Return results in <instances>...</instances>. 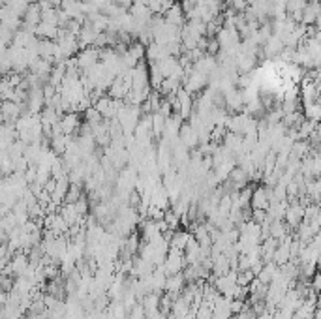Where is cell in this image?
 I'll list each match as a JSON object with an SVG mask.
<instances>
[{
  "mask_svg": "<svg viewBox=\"0 0 321 319\" xmlns=\"http://www.w3.org/2000/svg\"><path fill=\"white\" fill-rule=\"evenodd\" d=\"M270 201H273V191L267 184L257 186L254 188V193H252V203L250 207L254 210H269Z\"/></svg>",
  "mask_w": 321,
  "mask_h": 319,
  "instance_id": "6da1fadb",
  "label": "cell"
},
{
  "mask_svg": "<svg viewBox=\"0 0 321 319\" xmlns=\"http://www.w3.org/2000/svg\"><path fill=\"white\" fill-rule=\"evenodd\" d=\"M182 87L186 88L190 94H199L209 87V77L205 76V73H201V71L193 70L192 73H188L186 76V79H184V83H182Z\"/></svg>",
  "mask_w": 321,
  "mask_h": 319,
  "instance_id": "7a4b0ae2",
  "label": "cell"
},
{
  "mask_svg": "<svg viewBox=\"0 0 321 319\" xmlns=\"http://www.w3.org/2000/svg\"><path fill=\"white\" fill-rule=\"evenodd\" d=\"M77 58V64H79V70L87 71L90 70L92 66L100 62V49L98 47H87V49H81V51L76 55Z\"/></svg>",
  "mask_w": 321,
  "mask_h": 319,
  "instance_id": "3957f363",
  "label": "cell"
},
{
  "mask_svg": "<svg viewBox=\"0 0 321 319\" xmlns=\"http://www.w3.org/2000/svg\"><path fill=\"white\" fill-rule=\"evenodd\" d=\"M60 124H62V130H64L66 135H79L81 132L83 124H85V118H81V113H76V111H71V113H66L62 118H60Z\"/></svg>",
  "mask_w": 321,
  "mask_h": 319,
  "instance_id": "277c9868",
  "label": "cell"
},
{
  "mask_svg": "<svg viewBox=\"0 0 321 319\" xmlns=\"http://www.w3.org/2000/svg\"><path fill=\"white\" fill-rule=\"evenodd\" d=\"M304 214H306V205L299 203V201H291L286 212V224L291 229H299L301 224L304 222Z\"/></svg>",
  "mask_w": 321,
  "mask_h": 319,
  "instance_id": "5b68a950",
  "label": "cell"
},
{
  "mask_svg": "<svg viewBox=\"0 0 321 319\" xmlns=\"http://www.w3.org/2000/svg\"><path fill=\"white\" fill-rule=\"evenodd\" d=\"M179 139H181L182 145H186L190 151H195V149L201 145V141H199V135H197V132H195V128H193L188 120L182 122Z\"/></svg>",
  "mask_w": 321,
  "mask_h": 319,
  "instance_id": "8992f818",
  "label": "cell"
},
{
  "mask_svg": "<svg viewBox=\"0 0 321 319\" xmlns=\"http://www.w3.org/2000/svg\"><path fill=\"white\" fill-rule=\"evenodd\" d=\"M186 285H188V282H186V276H184V273L171 274V276H167L165 293H169V295H173L177 299V297L182 295V291H184V287H186Z\"/></svg>",
  "mask_w": 321,
  "mask_h": 319,
  "instance_id": "52a82bcc",
  "label": "cell"
},
{
  "mask_svg": "<svg viewBox=\"0 0 321 319\" xmlns=\"http://www.w3.org/2000/svg\"><path fill=\"white\" fill-rule=\"evenodd\" d=\"M160 302H162V295H158V293H149L141 299V306L145 310L146 317L151 319L156 313H160Z\"/></svg>",
  "mask_w": 321,
  "mask_h": 319,
  "instance_id": "ba28073f",
  "label": "cell"
},
{
  "mask_svg": "<svg viewBox=\"0 0 321 319\" xmlns=\"http://www.w3.org/2000/svg\"><path fill=\"white\" fill-rule=\"evenodd\" d=\"M164 17H165V21H167V23L175 24V27H179V29H184V24L188 23L186 13H184V10H182L181 2L173 4V8H171L167 13H165Z\"/></svg>",
  "mask_w": 321,
  "mask_h": 319,
  "instance_id": "9c48e42d",
  "label": "cell"
},
{
  "mask_svg": "<svg viewBox=\"0 0 321 319\" xmlns=\"http://www.w3.org/2000/svg\"><path fill=\"white\" fill-rule=\"evenodd\" d=\"M319 15H321L319 2H308L306 8L303 10V21H301V24H304V27H315Z\"/></svg>",
  "mask_w": 321,
  "mask_h": 319,
  "instance_id": "30bf717a",
  "label": "cell"
},
{
  "mask_svg": "<svg viewBox=\"0 0 321 319\" xmlns=\"http://www.w3.org/2000/svg\"><path fill=\"white\" fill-rule=\"evenodd\" d=\"M263 55L265 57H278L284 49H286V43H284V40L282 38H278V36H270L269 40L263 43Z\"/></svg>",
  "mask_w": 321,
  "mask_h": 319,
  "instance_id": "8fae6325",
  "label": "cell"
},
{
  "mask_svg": "<svg viewBox=\"0 0 321 319\" xmlns=\"http://www.w3.org/2000/svg\"><path fill=\"white\" fill-rule=\"evenodd\" d=\"M130 13L134 15L135 21H139V23H145V24L151 23V19L154 17V13L151 12V8L146 6V4H143V2H139V0H135V4L130 8Z\"/></svg>",
  "mask_w": 321,
  "mask_h": 319,
  "instance_id": "7c38bea8",
  "label": "cell"
},
{
  "mask_svg": "<svg viewBox=\"0 0 321 319\" xmlns=\"http://www.w3.org/2000/svg\"><path fill=\"white\" fill-rule=\"evenodd\" d=\"M130 90H132V87H130L128 83H124L122 77H117V79L113 81L111 88L107 90V96H111L113 100H126Z\"/></svg>",
  "mask_w": 321,
  "mask_h": 319,
  "instance_id": "4fadbf2b",
  "label": "cell"
},
{
  "mask_svg": "<svg viewBox=\"0 0 321 319\" xmlns=\"http://www.w3.org/2000/svg\"><path fill=\"white\" fill-rule=\"evenodd\" d=\"M98 34H100V32H96V30H94L88 23H83L81 34L77 36V40H79V45H81V49L94 47V43H96V40H98Z\"/></svg>",
  "mask_w": 321,
  "mask_h": 319,
  "instance_id": "5bb4252c",
  "label": "cell"
},
{
  "mask_svg": "<svg viewBox=\"0 0 321 319\" xmlns=\"http://www.w3.org/2000/svg\"><path fill=\"white\" fill-rule=\"evenodd\" d=\"M304 195L308 198L310 203H321V177L317 179H312L306 182V190H304Z\"/></svg>",
  "mask_w": 321,
  "mask_h": 319,
  "instance_id": "9a60e30c",
  "label": "cell"
},
{
  "mask_svg": "<svg viewBox=\"0 0 321 319\" xmlns=\"http://www.w3.org/2000/svg\"><path fill=\"white\" fill-rule=\"evenodd\" d=\"M59 32L60 29L57 24H49V23H43V21H41L34 30V34L38 36L40 40H57V38H59Z\"/></svg>",
  "mask_w": 321,
  "mask_h": 319,
  "instance_id": "2e32d148",
  "label": "cell"
},
{
  "mask_svg": "<svg viewBox=\"0 0 321 319\" xmlns=\"http://www.w3.org/2000/svg\"><path fill=\"white\" fill-rule=\"evenodd\" d=\"M109 21H111V19L107 17L105 13L98 12V13H92V15H88L85 23L90 24V27H92L96 32H107V30H109Z\"/></svg>",
  "mask_w": 321,
  "mask_h": 319,
  "instance_id": "e0dca14e",
  "label": "cell"
},
{
  "mask_svg": "<svg viewBox=\"0 0 321 319\" xmlns=\"http://www.w3.org/2000/svg\"><path fill=\"white\" fill-rule=\"evenodd\" d=\"M190 238H192V233L188 231V229H177L175 235H173V238H171V248L186 250Z\"/></svg>",
  "mask_w": 321,
  "mask_h": 319,
  "instance_id": "ac0fdd59",
  "label": "cell"
},
{
  "mask_svg": "<svg viewBox=\"0 0 321 319\" xmlns=\"http://www.w3.org/2000/svg\"><path fill=\"white\" fill-rule=\"evenodd\" d=\"M190 312H192V304H190L188 301H184L182 297H177V299H175V304H173V310H171V313H173L177 319H184Z\"/></svg>",
  "mask_w": 321,
  "mask_h": 319,
  "instance_id": "d6986e66",
  "label": "cell"
},
{
  "mask_svg": "<svg viewBox=\"0 0 321 319\" xmlns=\"http://www.w3.org/2000/svg\"><path fill=\"white\" fill-rule=\"evenodd\" d=\"M289 235V226L284 220H273L270 222V237L284 240Z\"/></svg>",
  "mask_w": 321,
  "mask_h": 319,
  "instance_id": "ffe728a7",
  "label": "cell"
},
{
  "mask_svg": "<svg viewBox=\"0 0 321 319\" xmlns=\"http://www.w3.org/2000/svg\"><path fill=\"white\" fill-rule=\"evenodd\" d=\"M149 73H151V87L152 90H158L162 87V83L165 81V76L162 73V70L158 68V64H149Z\"/></svg>",
  "mask_w": 321,
  "mask_h": 319,
  "instance_id": "44dd1931",
  "label": "cell"
},
{
  "mask_svg": "<svg viewBox=\"0 0 321 319\" xmlns=\"http://www.w3.org/2000/svg\"><path fill=\"white\" fill-rule=\"evenodd\" d=\"M156 64H158V68L162 70V73L165 76V79H167V77L173 76L175 68L179 66V58H177V57H167V58H162V60H160V62H156Z\"/></svg>",
  "mask_w": 321,
  "mask_h": 319,
  "instance_id": "7402d4cb",
  "label": "cell"
},
{
  "mask_svg": "<svg viewBox=\"0 0 321 319\" xmlns=\"http://www.w3.org/2000/svg\"><path fill=\"white\" fill-rule=\"evenodd\" d=\"M304 118H308V120H314V122H319L321 120V98L314 104H308L304 105Z\"/></svg>",
  "mask_w": 321,
  "mask_h": 319,
  "instance_id": "603a6c76",
  "label": "cell"
},
{
  "mask_svg": "<svg viewBox=\"0 0 321 319\" xmlns=\"http://www.w3.org/2000/svg\"><path fill=\"white\" fill-rule=\"evenodd\" d=\"M85 193H83V186L79 184H71L70 190H68V193H66V201L64 203H70V205H76L79 199L83 198Z\"/></svg>",
  "mask_w": 321,
  "mask_h": 319,
  "instance_id": "cb8c5ba5",
  "label": "cell"
},
{
  "mask_svg": "<svg viewBox=\"0 0 321 319\" xmlns=\"http://www.w3.org/2000/svg\"><path fill=\"white\" fill-rule=\"evenodd\" d=\"M165 224H167V227L169 229H173V231H177V229H181V216H177L173 210H165V216H164Z\"/></svg>",
  "mask_w": 321,
  "mask_h": 319,
  "instance_id": "d4e9b609",
  "label": "cell"
},
{
  "mask_svg": "<svg viewBox=\"0 0 321 319\" xmlns=\"http://www.w3.org/2000/svg\"><path fill=\"white\" fill-rule=\"evenodd\" d=\"M254 280H256V273H254V271H242V273H239V276H237V284L242 285V287H248Z\"/></svg>",
  "mask_w": 321,
  "mask_h": 319,
  "instance_id": "484cf974",
  "label": "cell"
},
{
  "mask_svg": "<svg viewBox=\"0 0 321 319\" xmlns=\"http://www.w3.org/2000/svg\"><path fill=\"white\" fill-rule=\"evenodd\" d=\"M115 4H118L120 8H124V10H128L135 4V0H115Z\"/></svg>",
  "mask_w": 321,
  "mask_h": 319,
  "instance_id": "4316f807",
  "label": "cell"
},
{
  "mask_svg": "<svg viewBox=\"0 0 321 319\" xmlns=\"http://www.w3.org/2000/svg\"><path fill=\"white\" fill-rule=\"evenodd\" d=\"M47 2H49V4H51L53 8H60V6H62V2H64V0H47Z\"/></svg>",
  "mask_w": 321,
  "mask_h": 319,
  "instance_id": "83f0119b",
  "label": "cell"
},
{
  "mask_svg": "<svg viewBox=\"0 0 321 319\" xmlns=\"http://www.w3.org/2000/svg\"><path fill=\"white\" fill-rule=\"evenodd\" d=\"M246 2H248V6H254V4H256L257 0H246Z\"/></svg>",
  "mask_w": 321,
  "mask_h": 319,
  "instance_id": "f1b7e54d",
  "label": "cell"
},
{
  "mask_svg": "<svg viewBox=\"0 0 321 319\" xmlns=\"http://www.w3.org/2000/svg\"><path fill=\"white\" fill-rule=\"evenodd\" d=\"M317 134H319V137H321V120L317 122Z\"/></svg>",
  "mask_w": 321,
  "mask_h": 319,
  "instance_id": "f546056e",
  "label": "cell"
},
{
  "mask_svg": "<svg viewBox=\"0 0 321 319\" xmlns=\"http://www.w3.org/2000/svg\"><path fill=\"white\" fill-rule=\"evenodd\" d=\"M171 2H173V4H177V2H181V0H171Z\"/></svg>",
  "mask_w": 321,
  "mask_h": 319,
  "instance_id": "4dcf8cb0",
  "label": "cell"
}]
</instances>
